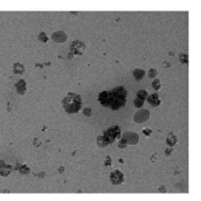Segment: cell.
Segmentation results:
<instances>
[{
  "label": "cell",
  "instance_id": "obj_6",
  "mask_svg": "<svg viewBox=\"0 0 201 201\" xmlns=\"http://www.w3.org/2000/svg\"><path fill=\"white\" fill-rule=\"evenodd\" d=\"M111 181L113 185H121L122 182L124 181V175L122 172H120L119 170H115L113 171L111 173Z\"/></svg>",
  "mask_w": 201,
  "mask_h": 201
},
{
  "label": "cell",
  "instance_id": "obj_11",
  "mask_svg": "<svg viewBox=\"0 0 201 201\" xmlns=\"http://www.w3.org/2000/svg\"><path fill=\"white\" fill-rule=\"evenodd\" d=\"M16 88H17V91H18L20 94H23V93L25 92V90H26L25 81H24V80H20V81L17 83Z\"/></svg>",
  "mask_w": 201,
  "mask_h": 201
},
{
  "label": "cell",
  "instance_id": "obj_4",
  "mask_svg": "<svg viewBox=\"0 0 201 201\" xmlns=\"http://www.w3.org/2000/svg\"><path fill=\"white\" fill-rule=\"evenodd\" d=\"M150 118V112L148 109H140L134 114L133 120L137 123H143Z\"/></svg>",
  "mask_w": 201,
  "mask_h": 201
},
{
  "label": "cell",
  "instance_id": "obj_17",
  "mask_svg": "<svg viewBox=\"0 0 201 201\" xmlns=\"http://www.w3.org/2000/svg\"><path fill=\"white\" fill-rule=\"evenodd\" d=\"M161 81L158 79H154L153 81H152V88L155 91H158L161 89Z\"/></svg>",
  "mask_w": 201,
  "mask_h": 201
},
{
  "label": "cell",
  "instance_id": "obj_25",
  "mask_svg": "<svg viewBox=\"0 0 201 201\" xmlns=\"http://www.w3.org/2000/svg\"><path fill=\"white\" fill-rule=\"evenodd\" d=\"M105 165L106 166H111L112 165V161H111V158H109V156H107L106 158V161H105Z\"/></svg>",
  "mask_w": 201,
  "mask_h": 201
},
{
  "label": "cell",
  "instance_id": "obj_16",
  "mask_svg": "<svg viewBox=\"0 0 201 201\" xmlns=\"http://www.w3.org/2000/svg\"><path fill=\"white\" fill-rule=\"evenodd\" d=\"M133 103H134V105H136L137 107H142V106H143V104H144V100L141 99V98H139V97H136V98H134Z\"/></svg>",
  "mask_w": 201,
  "mask_h": 201
},
{
  "label": "cell",
  "instance_id": "obj_1",
  "mask_svg": "<svg viewBox=\"0 0 201 201\" xmlns=\"http://www.w3.org/2000/svg\"><path fill=\"white\" fill-rule=\"evenodd\" d=\"M109 93H111V101H109V109L117 111V109L123 107L126 103L127 97V91L125 90V88L120 85V87L115 88L112 91H109Z\"/></svg>",
  "mask_w": 201,
  "mask_h": 201
},
{
  "label": "cell",
  "instance_id": "obj_9",
  "mask_svg": "<svg viewBox=\"0 0 201 201\" xmlns=\"http://www.w3.org/2000/svg\"><path fill=\"white\" fill-rule=\"evenodd\" d=\"M52 40L56 42V43H64V42L67 40V35L62 30L55 31L52 35Z\"/></svg>",
  "mask_w": 201,
  "mask_h": 201
},
{
  "label": "cell",
  "instance_id": "obj_26",
  "mask_svg": "<svg viewBox=\"0 0 201 201\" xmlns=\"http://www.w3.org/2000/svg\"><path fill=\"white\" fill-rule=\"evenodd\" d=\"M171 151H172V149H167L166 152H165V153H166V155H170V154H171Z\"/></svg>",
  "mask_w": 201,
  "mask_h": 201
},
{
  "label": "cell",
  "instance_id": "obj_27",
  "mask_svg": "<svg viewBox=\"0 0 201 201\" xmlns=\"http://www.w3.org/2000/svg\"><path fill=\"white\" fill-rule=\"evenodd\" d=\"M160 191H161V192H163V193H165V188L161 187V188L160 189Z\"/></svg>",
  "mask_w": 201,
  "mask_h": 201
},
{
  "label": "cell",
  "instance_id": "obj_24",
  "mask_svg": "<svg viewBox=\"0 0 201 201\" xmlns=\"http://www.w3.org/2000/svg\"><path fill=\"white\" fill-rule=\"evenodd\" d=\"M143 132L145 133V136H147V137H149V136H151V130L150 129H147V128H145L143 130Z\"/></svg>",
  "mask_w": 201,
  "mask_h": 201
},
{
  "label": "cell",
  "instance_id": "obj_19",
  "mask_svg": "<svg viewBox=\"0 0 201 201\" xmlns=\"http://www.w3.org/2000/svg\"><path fill=\"white\" fill-rule=\"evenodd\" d=\"M82 113H83V115H85V117H91V115H92V111H91L90 107H85Z\"/></svg>",
  "mask_w": 201,
  "mask_h": 201
},
{
  "label": "cell",
  "instance_id": "obj_14",
  "mask_svg": "<svg viewBox=\"0 0 201 201\" xmlns=\"http://www.w3.org/2000/svg\"><path fill=\"white\" fill-rule=\"evenodd\" d=\"M97 143H98V146H100V147H105V146L109 145V143L106 142V140H105L103 136H98Z\"/></svg>",
  "mask_w": 201,
  "mask_h": 201
},
{
  "label": "cell",
  "instance_id": "obj_22",
  "mask_svg": "<svg viewBox=\"0 0 201 201\" xmlns=\"http://www.w3.org/2000/svg\"><path fill=\"white\" fill-rule=\"evenodd\" d=\"M179 58H180V62L182 63V64H185V63H188V55L187 54H180V56H179Z\"/></svg>",
  "mask_w": 201,
  "mask_h": 201
},
{
  "label": "cell",
  "instance_id": "obj_15",
  "mask_svg": "<svg viewBox=\"0 0 201 201\" xmlns=\"http://www.w3.org/2000/svg\"><path fill=\"white\" fill-rule=\"evenodd\" d=\"M137 97L141 98V99L145 100L146 98H148V94H147V92L145 90H140L138 92V94H137Z\"/></svg>",
  "mask_w": 201,
  "mask_h": 201
},
{
  "label": "cell",
  "instance_id": "obj_5",
  "mask_svg": "<svg viewBox=\"0 0 201 201\" xmlns=\"http://www.w3.org/2000/svg\"><path fill=\"white\" fill-rule=\"evenodd\" d=\"M122 138H123L126 143L128 145H136L139 142V136L136 133V132H131V131H126L122 134Z\"/></svg>",
  "mask_w": 201,
  "mask_h": 201
},
{
  "label": "cell",
  "instance_id": "obj_20",
  "mask_svg": "<svg viewBox=\"0 0 201 201\" xmlns=\"http://www.w3.org/2000/svg\"><path fill=\"white\" fill-rule=\"evenodd\" d=\"M148 75H149V77L150 78H154L156 75H158V72H156L155 69H150L149 70V72H148Z\"/></svg>",
  "mask_w": 201,
  "mask_h": 201
},
{
  "label": "cell",
  "instance_id": "obj_2",
  "mask_svg": "<svg viewBox=\"0 0 201 201\" xmlns=\"http://www.w3.org/2000/svg\"><path fill=\"white\" fill-rule=\"evenodd\" d=\"M63 106L67 113L69 114H75L81 109V98L79 95L74 93H69L63 99Z\"/></svg>",
  "mask_w": 201,
  "mask_h": 201
},
{
  "label": "cell",
  "instance_id": "obj_12",
  "mask_svg": "<svg viewBox=\"0 0 201 201\" xmlns=\"http://www.w3.org/2000/svg\"><path fill=\"white\" fill-rule=\"evenodd\" d=\"M176 143H177V138H176V136H174L173 133H170V136L167 138V144L172 147L175 145Z\"/></svg>",
  "mask_w": 201,
  "mask_h": 201
},
{
  "label": "cell",
  "instance_id": "obj_10",
  "mask_svg": "<svg viewBox=\"0 0 201 201\" xmlns=\"http://www.w3.org/2000/svg\"><path fill=\"white\" fill-rule=\"evenodd\" d=\"M147 99H148V103L153 107H156L161 104V99H160V97H158V93H154L151 96H148Z\"/></svg>",
  "mask_w": 201,
  "mask_h": 201
},
{
  "label": "cell",
  "instance_id": "obj_18",
  "mask_svg": "<svg viewBox=\"0 0 201 201\" xmlns=\"http://www.w3.org/2000/svg\"><path fill=\"white\" fill-rule=\"evenodd\" d=\"M24 71V68L23 66L20 65V64H18V65H15V72L17 73H22Z\"/></svg>",
  "mask_w": 201,
  "mask_h": 201
},
{
  "label": "cell",
  "instance_id": "obj_8",
  "mask_svg": "<svg viewBox=\"0 0 201 201\" xmlns=\"http://www.w3.org/2000/svg\"><path fill=\"white\" fill-rule=\"evenodd\" d=\"M98 100L103 106H107L109 105V101H111V93L107 92V91H103L99 94V97H98Z\"/></svg>",
  "mask_w": 201,
  "mask_h": 201
},
{
  "label": "cell",
  "instance_id": "obj_7",
  "mask_svg": "<svg viewBox=\"0 0 201 201\" xmlns=\"http://www.w3.org/2000/svg\"><path fill=\"white\" fill-rule=\"evenodd\" d=\"M85 44L80 41H74L72 43V45H71V51H72L74 54H78V55L81 54L83 52V50H85Z\"/></svg>",
  "mask_w": 201,
  "mask_h": 201
},
{
  "label": "cell",
  "instance_id": "obj_13",
  "mask_svg": "<svg viewBox=\"0 0 201 201\" xmlns=\"http://www.w3.org/2000/svg\"><path fill=\"white\" fill-rule=\"evenodd\" d=\"M133 75H134V77H136V79L141 80L142 78L144 77V75H145V71L142 69H136L133 71Z\"/></svg>",
  "mask_w": 201,
  "mask_h": 201
},
{
  "label": "cell",
  "instance_id": "obj_21",
  "mask_svg": "<svg viewBox=\"0 0 201 201\" xmlns=\"http://www.w3.org/2000/svg\"><path fill=\"white\" fill-rule=\"evenodd\" d=\"M126 146H127L126 141H125L123 138H121V140H120V142H119V147L120 148H126Z\"/></svg>",
  "mask_w": 201,
  "mask_h": 201
},
{
  "label": "cell",
  "instance_id": "obj_23",
  "mask_svg": "<svg viewBox=\"0 0 201 201\" xmlns=\"http://www.w3.org/2000/svg\"><path fill=\"white\" fill-rule=\"evenodd\" d=\"M39 39H40L41 41H43V42H47L48 41V38H47V36L45 35L44 33H40V36H39Z\"/></svg>",
  "mask_w": 201,
  "mask_h": 201
},
{
  "label": "cell",
  "instance_id": "obj_3",
  "mask_svg": "<svg viewBox=\"0 0 201 201\" xmlns=\"http://www.w3.org/2000/svg\"><path fill=\"white\" fill-rule=\"evenodd\" d=\"M103 137L106 140V142L109 144H113L117 139H121L122 134H121V129H120L119 126L117 125H114L111 128H109L107 130L104 131Z\"/></svg>",
  "mask_w": 201,
  "mask_h": 201
}]
</instances>
